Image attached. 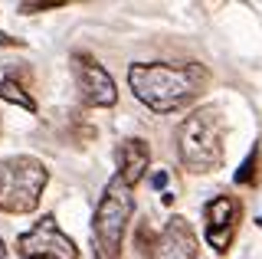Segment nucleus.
<instances>
[{
	"instance_id": "9",
	"label": "nucleus",
	"mask_w": 262,
	"mask_h": 259,
	"mask_svg": "<svg viewBox=\"0 0 262 259\" xmlns=\"http://www.w3.org/2000/svg\"><path fill=\"white\" fill-rule=\"evenodd\" d=\"M115 158H118V171L115 174L135 190L138 184L144 181L147 164H151V148H147V141L144 138H125L118 144V151H115Z\"/></svg>"
},
{
	"instance_id": "14",
	"label": "nucleus",
	"mask_w": 262,
	"mask_h": 259,
	"mask_svg": "<svg viewBox=\"0 0 262 259\" xmlns=\"http://www.w3.org/2000/svg\"><path fill=\"white\" fill-rule=\"evenodd\" d=\"M0 259H7V246H4V240H0Z\"/></svg>"
},
{
	"instance_id": "16",
	"label": "nucleus",
	"mask_w": 262,
	"mask_h": 259,
	"mask_svg": "<svg viewBox=\"0 0 262 259\" xmlns=\"http://www.w3.org/2000/svg\"><path fill=\"white\" fill-rule=\"evenodd\" d=\"M256 223H259V226H262V217H259V220H256Z\"/></svg>"
},
{
	"instance_id": "8",
	"label": "nucleus",
	"mask_w": 262,
	"mask_h": 259,
	"mask_svg": "<svg viewBox=\"0 0 262 259\" xmlns=\"http://www.w3.org/2000/svg\"><path fill=\"white\" fill-rule=\"evenodd\" d=\"M72 76H76V89L82 95V102L92 105V109H112L118 102V85L108 76V69L89 53H72Z\"/></svg>"
},
{
	"instance_id": "10",
	"label": "nucleus",
	"mask_w": 262,
	"mask_h": 259,
	"mask_svg": "<svg viewBox=\"0 0 262 259\" xmlns=\"http://www.w3.org/2000/svg\"><path fill=\"white\" fill-rule=\"evenodd\" d=\"M0 99L16 105V109H23V112H30V115H36V112H39L36 99H33L27 89L16 82V79H0Z\"/></svg>"
},
{
	"instance_id": "12",
	"label": "nucleus",
	"mask_w": 262,
	"mask_h": 259,
	"mask_svg": "<svg viewBox=\"0 0 262 259\" xmlns=\"http://www.w3.org/2000/svg\"><path fill=\"white\" fill-rule=\"evenodd\" d=\"M59 7H66V0H53V4H20L16 10L20 13H43V10H59Z\"/></svg>"
},
{
	"instance_id": "7",
	"label": "nucleus",
	"mask_w": 262,
	"mask_h": 259,
	"mask_svg": "<svg viewBox=\"0 0 262 259\" xmlns=\"http://www.w3.org/2000/svg\"><path fill=\"white\" fill-rule=\"evenodd\" d=\"M243 223V204L233 193H220L203 204V240L213 246V253H226L236 240V230Z\"/></svg>"
},
{
	"instance_id": "15",
	"label": "nucleus",
	"mask_w": 262,
	"mask_h": 259,
	"mask_svg": "<svg viewBox=\"0 0 262 259\" xmlns=\"http://www.w3.org/2000/svg\"><path fill=\"white\" fill-rule=\"evenodd\" d=\"M0 132H4V118H0Z\"/></svg>"
},
{
	"instance_id": "2",
	"label": "nucleus",
	"mask_w": 262,
	"mask_h": 259,
	"mask_svg": "<svg viewBox=\"0 0 262 259\" xmlns=\"http://www.w3.org/2000/svg\"><path fill=\"white\" fill-rule=\"evenodd\" d=\"M226 115L220 105H200L177 125V158L190 174H213L223 167Z\"/></svg>"
},
{
	"instance_id": "6",
	"label": "nucleus",
	"mask_w": 262,
	"mask_h": 259,
	"mask_svg": "<svg viewBox=\"0 0 262 259\" xmlns=\"http://www.w3.org/2000/svg\"><path fill=\"white\" fill-rule=\"evenodd\" d=\"M16 259H79V246L59 230L53 213H43V220L16 236Z\"/></svg>"
},
{
	"instance_id": "3",
	"label": "nucleus",
	"mask_w": 262,
	"mask_h": 259,
	"mask_svg": "<svg viewBox=\"0 0 262 259\" xmlns=\"http://www.w3.org/2000/svg\"><path fill=\"white\" fill-rule=\"evenodd\" d=\"M131 217H135V193L115 174L105 184L102 197L95 204V217H92V240H95V249L102 259H121Z\"/></svg>"
},
{
	"instance_id": "4",
	"label": "nucleus",
	"mask_w": 262,
	"mask_h": 259,
	"mask_svg": "<svg viewBox=\"0 0 262 259\" xmlns=\"http://www.w3.org/2000/svg\"><path fill=\"white\" fill-rule=\"evenodd\" d=\"M49 184V167L33 155H13L0 161V210L4 213H33Z\"/></svg>"
},
{
	"instance_id": "11",
	"label": "nucleus",
	"mask_w": 262,
	"mask_h": 259,
	"mask_svg": "<svg viewBox=\"0 0 262 259\" xmlns=\"http://www.w3.org/2000/svg\"><path fill=\"white\" fill-rule=\"evenodd\" d=\"M259 167H262V148L252 144L249 158H246L243 167L236 171V184H239V187H256V184H259Z\"/></svg>"
},
{
	"instance_id": "13",
	"label": "nucleus",
	"mask_w": 262,
	"mask_h": 259,
	"mask_svg": "<svg viewBox=\"0 0 262 259\" xmlns=\"http://www.w3.org/2000/svg\"><path fill=\"white\" fill-rule=\"evenodd\" d=\"M151 184H154V187H158V190H161V187H164V184H167V174H164V171H158V174H154V177H151Z\"/></svg>"
},
{
	"instance_id": "1",
	"label": "nucleus",
	"mask_w": 262,
	"mask_h": 259,
	"mask_svg": "<svg viewBox=\"0 0 262 259\" xmlns=\"http://www.w3.org/2000/svg\"><path fill=\"white\" fill-rule=\"evenodd\" d=\"M210 85V69L203 62H131L128 89L135 99L158 115L187 109Z\"/></svg>"
},
{
	"instance_id": "5",
	"label": "nucleus",
	"mask_w": 262,
	"mask_h": 259,
	"mask_svg": "<svg viewBox=\"0 0 262 259\" xmlns=\"http://www.w3.org/2000/svg\"><path fill=\"white\" fill-rule=\"evenodd\" d=\"M138 246L144 259H200V240L187 217L174 213L161 230L141 226L138 230Z\"/></svg>"
}]
</instances>
